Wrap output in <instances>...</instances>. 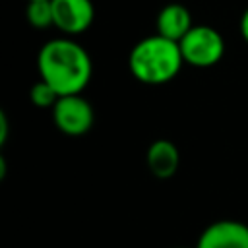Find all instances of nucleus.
I'll use <instances>...</instances> for the list:
<instances>
[{"label": "nucleus", "mask_w": 248, "mask_h": 248, "mask_svg": "<svg viewBox=\"0 0 248 248\" xmlns=\"http://www.w3.org/2000/svg\"><path fill=\"white\" fill-rule=\"evenodd\" d=\"M39 79L46 81L60 97L79 95L93 74L87 50L72 39H52L37 54Z\"/></svg>", "instance_id": "1"}, {"label": "nucleus", "mask_w": 248, "mask_h": 248, "mask_svg": "<svg viewBox=\"0 0 248 248\" xmlns=\"http://www.w3.org/2000/svg\"><path fill=\"white\" fill-rule=\"evenodd\" d=\"M184 64L176 41L161 35H149L134 45L128 56L132 76L145 85H163L174 79Z\"/></svg>", "instance_id": "2"}, {"label": "nucleus", "mask_w": 248, "mask_h": 248, "mask_svg": "<svg viewBox=\"0 0 248 248\" xmlns=\"http://www.w3.org/2000/svg\"><path fill=\"white\" fill-rule=\"evenodd\" d=\"M184 64L194 68H211L225 54L223 35L209 25H194L178 41Z\"/></svg>", "instance_id": "3"}, {"label": "nucleus", "mask_w": 248, "mask_h": 248, "mask_svg": "<svg viewBox=\"0 0 248 248\" xmlns=\"http://www.w3.org/2000/svg\"><path fill=\"white\" fill-rule=\"evenodd\" d=\"M52 122L66 136H83L93 128L95 112L81 95H64L52 107Z\"/></svg>", "instance_id": "4"}, {"label": "nucleus", "mask_w": 248, "mask_h": 248, "mask_svg": "<svg viewBox=\"0 0 248 248\" xmlns=\"http://www.w3.org/2000/svg\"><path fill=\"white\" fill-rule=\"evenodd\" d=\"M52 27L66 35H79L87 31L95 19V6L91 0H50Z\"/></svg>", "instance_id": "5"}, {"label": "nucleus", "mask_w": 248, "mask_h": 248, "mask_svg": "<svg viewBox=\"0 0 248 248\" xmlns=\"http://www.w3.org/2000/svg\"><path fill=\"white\" fill-rule=\"evenodd\" d=\"M196 248H248V225L236 219H221L205 227Z\"/></svg>", "instance_id": "6"}, {"label": "nucleus", "mask_w": 248, "mask_h": 248, "mask_svg": "<svg viewBox=\"0 0 248 248\" xmlns=\"http://www.w3.org/2000/svg\"><path fill=\"white\" fill-rule=\"evenodd\" d=\"M194 27L192 23V14L184 4L170 2L161 8L157 14V35L170 39V41H180L190 29Z\"/></svg>", "instance_id": "7"}, {"label": "nucleus", "mask_w": 248, "mask_h": 248, "mask_svg": "<svg viewBox=\"0 0 248 248\" xmlns=\"http://www.w3.org/2000/svg\"><path fill=\"white\" fill-rule=\"evenodd\" d=\"M180 165V153L170 140H155L147 149V169L155 178H170Z\"/></svg>", "instance_id": "8"}, {"label": "nucleus", "mask_w": 248, "mask_h": 248, "mask_svg": "<svg viewBox=\"0 0 248 248\" xmlns=\"http://www.w3.org/2000/svg\"><path fill=\"white\" fill-rule=\"evenodd\" d=\"M25 17L27 21L37 27V29H46L52 23V8H50V0H35V2H27L25 8Z\"/></svg>", "instance_id": "9"}, {"label": "nucleus", "mask_w": 248, "mask_h": 248, "mask_svg": "<svg viewBox=\"0 0 248 248\" xmlns=\"http://www.w3.org/2000/svg\"><path fill=\"white\" fill-rule=\"evenodd\" d=\"M29 99L37 108H52L56 105V101L60 99V95L43 79L35 81L29 89Z\"/></svg>", "instance_id": "10"}, {"label": "nucleus", "mask_w": 248, "mask_h": 248, "mask_svg": "<svg viewBox=\"0 0 248 248\" xmlns=\"http://www.w3.org/2000/svg\"><path fill=\"white\" fill-rule=\"evenodd\" d=\"M8 138V116L4 110H0V143H4Z\"/></svg>", "instance_id": "11"}, {"label": "nucleus", "mask_w": 248, "mask_h": 248, "mask_svg": "<svg viewBox=\"0 0 248 248\" xmlns=\"http://www.w3.org/2000/svg\"><path fill=\"white\" fill-rule=\"evenodd\" d=\"M240 35H242L244 43L248 45V8L244 10V14H242V17H240Z\"/></svg>", "instance_id": "12"}, {"label": "nucleus", "mask_w": 248, "mask_h": 248, "mask_svg": "<svg viewBox=\"0 0 248 248\" xmlns=\"http://www.w3.org/2000/svg\"><path fill=\"white\" fill-rule=\"evenodd\" d=\"M27 2H35V0H27Z\"/></svg>", "instance_id": "13"}]
</instances>
